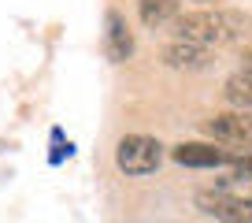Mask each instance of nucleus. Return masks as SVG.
<instances>
[{
	"mask_svg": "<svg viewBox=\"0 0 252 223\" xmlns=\"http://www.w3.org/2000/svg\"><path fill=\"white\" fill-rule=\"evenodd\" d=\"M171 26H174V41H186L197 48H219L241 37L249 19L230 8H197V11H182Z\"/></svg>",
	"mask_w": 252,
	"mask_h": 223,
	"instance_id": "1",
	"label": "nucleus"
},
{
	"mask_svg": "<svg viewBox=\"0 0 252 223\" xmlns=\"http://www.w3.org/2000/svg\"><path fill=\"white\" fill-rule=\"evenodd\" d=\"M163 164V145L149 134H126L115 145V167L123 175H152Z\"/></svg>",
	"mask_w": 252,
	"mask_h": 223,
	"instance_id": "2",
	"label": "nucleus"
},
{
	"mask_svg": "<svg viewBox=\"0 0 252 223\" xmlns=\"http://www.w3.org/2000/svg\"><path fill=\"white\" fill-rule=\"evenodd\" d=\"M204 134L215 138V145H230L234 152H252V112H219L204 123Z\"/></svg>",
	"mask_w": 252,
	"mask_h": 223,
	"instance_id": "3",
	"label": "nucleus"
},
{
	"mask_svg": "<svg viewBox=\"0 0 252 223\" xmlns=\"http://www.w3.org/2000/svg\"><path fill=\"white\" fill-rule=\"evenodd\" d=\"M171 156L182 167H234V160L241 152L226 149V145H215V142H182L171 149Z\"/></svg>",
	"mask_w": 252,
	"mask_h": 223,
	"instance_id": "4",
	"label": "nucleus"
},
{
	"mask_svg": "<svg viewBox=\"0 0 252 223\" xmlns=\"http://www.w3.org/2000/svg\"><path fill=\"white\" fill-rule=\"evenodd\" d=\"M197 205L222 223H252V197H234L226 190H204L197 193Z\"/></svg>",
	"mask_w": 252,
	"mask_h": 223,
	"instance_id": "5",
	"label": "nucleus"
},
{
	"mask_svg": "<svg viewBox=\"0 0 252 223\" xmlns=\"http://www.w3.org/2000/svg\"><path fill=\"white\" fill-rule=\"evenodd\" d=\"M104 52H108L111 64H123V60H130V52H134V34H130L126 19L119 15L115 8L104 15Z\"/></svg>",
	"mask_w": 252,
	"mask_h": 223,
	"instance_id": "6",
	"label": "nucleus"
},
{
	"mask_svg": "<svg viewBox=\"0 0 252 223\" xmlns=\"http://www.w3.org/2000/svg\"><path fill=\"white\" fill-rule=\"evenodd\" d=\"M137 11H141V23L149 30H159L182 15V0H137Z\"/></svg>",
	"mask_w": 252,
	"mask_h": 223,
	"instance_id": "7",
	"label": "nucleus"
},
{
	"mask_svg": "<svg viewBox=\"0 0 252 223\" xmlns=\"http://www.w3.org/2000/svg\"><path fill=\"white\" fill-rule=\"evenodd\" d=\"M163 64L167 67H186V71H200L208 64V48L186 45V41H171L163 48Z\"/></svg>",
	"mask_w": 252,
	"mask_h": 223,
	"instance_id": "8",
	"label": "nucleus"
},
{
	"mask_svg": "<svg viewBox=\"0 0 252 223\" xmlns=\"http://www.w3.org/2000/svg\"><path fill=\"white\" fill-rule=\"evenodd\" d=\"M222 97L230 101L234 112H252V71H237L226 78L222 86Z\"/></svg>",
	"mask_w": 252,
	"mask_h": 223,
	"instance_id": "9",
	"label": "nucleus"
},
{
	"mask_svg": "<svg viewBox=\"0 0 252 223\" xmlns=\"http://www.w3.org/2000/svg\"><path fill=\"white\" fill-rule=\"evenodd\" d=\"M234 175L237 179H252V152H241V156L234 160Z\"/></svg>",
	"mask_w": 252,
	"mask_h": 223,
	"instance_id": "10",
	"label": "nucleus"
},
{
	"mask_svg": "<svg viewBox=\"0 0 252 223\" xmlns=\"http://www.w3.org/2000/svg\"><path fill=\"white\" fill-rule=\"evenodd\" d=\"M245 71H252V45H249V52H245Z\"/></svg>",
	"mask_w": 252,
	"mask_h": 223,
	"instance_id": "11",
	"label": "nucleus"
},
{
	"mask_svg": "<svg viewBox=\"0 0 252 223\" xmlns=\"http://www.w3.org/2000/svg\"><path fill=\"white\" fill-rule=\"evenodd\" d=\"M200 4H215V0H200Z\"/></svg>",
	"mask_w": 252,
	"mask_h": 223,
	"instance_id": "12",
	"label": "nucleus"
}]
</instances>
